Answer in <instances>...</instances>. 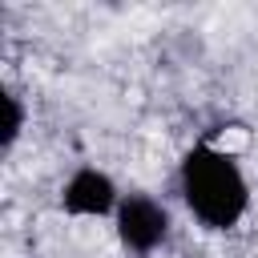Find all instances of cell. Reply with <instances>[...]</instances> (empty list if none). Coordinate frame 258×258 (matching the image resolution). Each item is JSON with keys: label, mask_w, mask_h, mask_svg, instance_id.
<instances>
[{"label": "cell", "mask_w": 258, "mask_h": 258, "mask_svg": "<svg viewBox=\"0 0 258 258\" xmlns=\"http://www.w3.org/2000/svg\"><path fill=\"white\" fill-rule=\"evenodd\" d=\"M121 198H117V185L109 181V173L101 169H77L64 185V210L69 214H81V218H101L109 210H117Z\"/></svg>", "instance_id": "obj_3"}, {"label": "cell", "mask_w": 258, "mask_h": 258, "mask_svg": "<svg viewBox=\"0 0 258 258\" xmlns=\"http://www.w3.org/2000/svg\"><path fill=\"white\" fill-rule=\"evenodd\" d=\"M0 101H4V137L0 141H4V149H12L16 137H20V125H24V109H20V101L12 93H4Z\"/></svg>", "instance_id": "obj_4"}, {"label": "cell", "mask_w": 258, "mask_h": 258, "mask_svg": "<svg viewBox=\"0 0 258 258\" xmlns=\"http://www.w3.org/2000/svg\"><path fill=\"white\" fill-rule=\"evenodd\" d=\"M181 198L194 210V218L210 230H230L250 202L246 177L238 161L214 145H198L181 161Z\"/></svg>", "instance_id": "obj_1"}, {"label": "cell", "mask_w": 258, "mask_h": 258, "mask_svg": "<svg viewBox=\"0 0 258 258\" xmlns=\"http://www.w3.org/2000/svg\"><path fill=\"white\" fill-rule=\"evenodd\" d=\"M169 234V214L161 202L145 198V194H129L117 206V238L125 242V250L133 254H149L165 242Z\"/></svg>", "instance_id": "obj_2"}]
</instances>
